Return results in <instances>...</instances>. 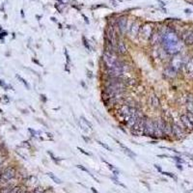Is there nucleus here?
Here are the masks:
<instances>
[{
	"mask_svg": "<svg viewBox=\"0 0 193 193\" xmlns=\"http://www.w3.org/2000/svg\"><path fill=\"white\" fill-rule=\"evenodd\" d=\"M103 60L105 65L106 70L108 69H113L115 66H117V64L119 62V59L116 56V53L110 52L108 50L104 49V52L103 54Z\"/></svg>",
	"mask_w": 193,
	"mask_h": 193,
	"instance_id": "1",
	"label": "nucleus"
},
{
	"mask_svg": "<svg viewBox=\"0 0 193 193\" xmlns=\"http://www.w3.org/2000/svg\"><path fill=\"white\" fill-rule=\"evenodd\" d=\"M147 119H148V118H147L146 116H143V117H140L139 118V120L137 121V123L131 127L132 134H134L135 136H139L140 134H143V131H144V127H145V124L147 122Z\"/></svg>",
	"mask_w": 193,
	"mask_h": 193,
	"instance_id": "2",
	"label": "nucleus"
},
{
	"mask_svg": "<svg viewBox=\"0 0 193 193\" xmlns=\"http://www.w3.org/2000/svg\"><path fill=\"white\" fill-rule=\"evenodd\" d=\"M105 41H108L110 44L117 48L118 42L116 38V33H115V30L112 25H109L106 28V30H105Z\"/></svg>",
	"mask_w": 193,
	"mask_h": 193,
	"instance_id": "3",
	"label": "nucleus"
},
{
	"mask_svg": "<svg viewBox=\"0 0 193 193\" xmlns=\"http://www.w3.org/2000/svg\"><path fill=\"white\" fill-rule=\"evenodd\" d=\"M16 176V169L14 167H8L1 173V182H7L13 180Z\"/></svg>",
	"mask_w": 193,
	"mask_h": 193,
	"instance_id": "4",
	"label": "nucleus"
},
{
	"mask_svg": "<svg viewBox=\"0 0 193 193\" xmlns=\"http://www.w3.org/2000/svg\"><path fill=\"white\" fill-rule=\"evenodd\" d=\"M155 125H154V120L152 119H147V122L145 124V127H144V131H143V135L148 136V137H155Z\"/></svg>",
	"mask_w": 193,
	"mask_h": 193,
	"instance_id": "5",
	"label": "nucleus"
},
{
	"mask_svg": "<svg viewBox=\"0 0 193 193\" xmlns=\"http://www.w3.org/2000/svg\"><path fill=\"white\" fill-rule=\"evenodd\" d=\"M127 17H120L117 20V26H118V29L119 31L121 32V33H125L126 31V27H127Z\"/></svg>",
	"mask_w": 193,
	"mask_h": 193,
	"instance_id": "6",
	"label": "nucleus"
},
{
	"mask_svg": "<svg viewBox=\"0 0 193 193\" xmlns=\"http://www.w3.org/2000/svg\"><path fill=\"white\" fill-rule=\"evenodd\" d=\"M141 116L139 115V112H137L136 114H133V115H131V116L127 119V121H125V124L127 126V127H132L133 126L135 125V124L137 123V121L139 120V118H140Z\"/></svg>",
	"mask_w": 193,
	"mask_h": 193,
	"instance_id": "7",
	"label": "nucleus"
},
{
	"mask_svg": "<svg viewBox=\"0 0 193 193\" xmlns=\"http://www.w3.org/2000/svg\"><path fill=\"white\" fill-rule=\"evenodd\" d=\"M127 52V48L126 47L125 43L123 41H119L117 44V53H119L120 55H125Z\"/></svg>",
	"mask_w": 193,
	"mask_h": 193,
	"instance_id": "8",
	"label": "nucleus"
},
{
	"mask_svg": "<svg viewBox=\"0 0 193 193\" xmlns=\"http://www.w3.org/2000/svg\"><path fill=\"white\" fill-rule=\"evenodd\" d=\"M181 122L182 123V125L185 126L186 128H188V130H192L193 125L191 124V122L189 121V119H188V117H187L186 114L181 115Z\"/></svg>",
	"mask_w": 193,
	"mask_h": 193,
	"instance_id": "9",
	"label": "nucleus"
},
{
	"mask_svg": "<svg viewBox=\"0 0 193 193\" xmlns=\"http://www.w3.org/2000/svg\"><path fill=\"white\" fill-rule=\"evenodd\" d=\"M150 103H151V106L153 108H155V109H157V108L159 107L160 102H159V99L158 98L157 95H152L150 96Z\"/></svg>",
	"mask_w": 193,
	"mask_h": 193,
	"instance_id": "10",
	"label": "nucleus"
},
{
	"mask_svg": "<svg viewBox=\"0 0 193 193\" xmlns=\"http://www.w3.org/2000/svg\"><path fill=\"white\" fill-rule=\"evenodd\" d=\"M117 143H118L119 145H120V147H121V148L124 150V153H125L127 155H128V157H130V158H132V159H133V158H134L136 157V155H135L134 153H133L132 151H130V149H128L127 146H125L123 143H121L120 141H117Z\"/></svg>",
	"mask_w": 193,
	"mask_h": 193,
	"instance_id": "11",
	"label": "nucleus"
},
{
	"mask_svg": "<svg viewBox=\"0 0 193 193\" xmlns=\"http://www.w3.org/2000/svg\"><path fill=\"white\" fill-rule=\"evenodd\" d=\"M173 134V125L169 122H165V127H164V135L171 136Z\"/></svg>",
	"mask_w": 193,
	"mask_h": 193,
	"instance_id": "12",
	"label": "nucleus"
},
{
	"mask_svg": "<svg viewBox=\"0 0 193 193\" xmlns=\"http://www.w3.org/2000/svg\"><path fill=\"white\" fill-rule=\"evenodd\" d=\"M151 44H155L160 42V40H161V35H160L158 32H155V33L152 34L151 36Z\"/></svg>",
	"mask_w": 193,
	"mask_h": 193,
	"instance_id": "13",
	"label": "nucleus"
},
{
	"mask_svg": "<svg viewBox=\"0 0 193 193\" xmlns=\"http://www.w3.org/2000/svg\"><path fill=\"white\" fill-rule=\"evenodd\" d=\"M173 134L176 135L178 138H180V137L182 136V128L179 127L177 124H173Z\"/></svg>",
	"mask_w": 193,
	"mask_h": 193,
	"instance_id": "14",
	"label": "nucleus"
},
{
	"mask_svg": "<svg viewBox=\"0 0 193 193\" xmlns=\"http://www.w3.org/2000/svg\"><path fill=\"white\" fill-rule=\"evenodd\" d=\"M76 167H77V168H79L80 170H82V171H84V172H86L87 174H88V175H89V176H91L92 178H93V179H94V180H95L96 182H99V180H98V179H96V177H95V176L93 175V174H92V173H91V172L89 171V170L86 168V167H84V166H83V165H76Z\"/></svg>",
	"mask_w": 193,
	"mask_h": 193,
	"instance_id": "15",
	"label": "nucleus"
},
{
	"mask_svg": "<svg viewBox=\"0 0 193 193\" xmlns=\"http://www.w3.org/2000/svg\"><path fill=\"white\" fill-rule=\"evenodd\" d=\"M47 176H48V177H49L50 179H51V180H52V181H53L54 182H56V183H57V185H60V183L62 182H61V180H60V179H59L58 177H56V176H55L53 173H50V172H49V173H47Z\"/></svg>",
	"mask_w": 193,
	"mask_h": 193,
	"instance_id": "16",
	"label": "nucleus"
},
{
	"mask_svg": "<svg viewBox=\"0 0 193 193\" xmlns=\"http://www.w3.org/2000/svg\"><path fill=\"white\" fill-rule=\"evenodd\" d=\"M13 185H7V186H4L3 188L0 189V193H10L11 190L13 189Z\"/></svg>",
	"mask_w": 193,
	"mask_h": 193,
	"instance_id": "17",
	"label": "nucleus"
},
{
	"mask_svg": "<svg viewBox=\"0 0 193 193\" xmlns=\"http://www.w3.org/2000/svg\"><path fill=\"white\" fill-rule=\"evenodd\" d=\"M17 78L18 80H20V81H21V83H23V84H24V86L26 87L27 89H30V86H29V84H28V83H27V81H26L25 79H23L21 76L17 75Z\"/></svg>",
	"mask_w": 193,
	"mask_h": 193,
	"instance_id": "18",
	"label": "nucleus"
},
{
	"mask_svg": "<svg viewBox=\"0 0 193 193\" xmlns=\"http://www.w3.org/2000/svg\"><path fill=\"white\" fill-rule=\"evenodd\" d=\"M82 41H83V44L85 45V47L88 49V50H91V47H90V44L88 43V41H86V38L83 36L82 37Z\"/></svg>",
	"mask_w": 193,
	"mask_h": 193,
	"instance_id": "19",
	"label": "nucleus"
},
{
	"mask_svg": "<svg viewBox=\"0 0 193 193\" xmlns=\"http://www.w3.org/2000/svg\"><path fill=\"white\" fill-rule=\"evenodd\" d=\"M98 143H99L100 146H102L103 148H104L105 150H107V151H112V150H111V148H110V147H109L108 145H106L105 143H103L102 141H98Z\"/></svg>",
	"mask_w": 193,
	"mask_h": 193,
	"instance_id": "20",
	"label": "nucleus"
},
{
	"mask_svg": "<svg viewBox=\"0 0 193 193\" xmlns=\"http://www.w3.org/2000/svg\"><path fill=\"white\" fill-rule=\"evenodd\" d=\"M102 160H103V162H104L105 164H106V165H107V166H108V168H109L110 170H111V171H113V170H115V167L113 166V165H112V164H110V163H109L108 161H106V160H105V159H103V158H102Z\"/></svg>",
	"mask_w": 193,
	"mask_h": 193,
	"instance_id": "21",
	"label": "nucleus"
},
{
	"mask_svg": "<svg viewBox=\"0 0 193 193\" xmlns=\"http://www.w3.org/2000/svg\"><path fill=\"white\" fill-rule=\"evenodd\" d=\"M77 150H78L79 152H81V153H82V154H84L85 155H89V157H90V155H91L90 153H88V152H86L85 150H83V149H82V148H80V147H77Z\"/></svg>",
	"mask_w": 193,
	"mask_h": 193,
	"instance_id": "22",
	"label": "nucleus"
},
{
	"mask_svg": "<svg viewBox=\"0 0 193 193\" xmlns=\"http://www.w3.org/2000/svg\"><path fill=\"white\" fill-rule=\"evenodd\" d=\"M20 187H18V186H14L10 193H20Z\"/></svg>",
	"mask_w": 193,
	"mask_h": 193,
	"instance_id": "23",
	"label": "nucleus"
},
{
	"mask_svg": "<svg viewBox=\"0 0 193 193\" xmlns=\"http://www.w3.org/2000/svg\"><path fill=\"white\" fill-rule=\"evenodd\" d=\"M64 52H65V55H66V59H67V63L68 64H70V62H71V60H70V55H69V53H68V50L65 48L64 49Z\"/></svg>",
	"mask_w": 193,
	"mask_h": 193,
	"instance_id": "24",
	"label": "nucleus"
},
{
	"mask_svg": "<svg viewBox=\"0 0 193 193\" xmlns=\"http://www.w3.org/2000/svg\"><path fill=\"white\" fill-rule=\"evenodd\" d=\"M81 119H82V120H83V122H84V123L86 124V125H88V127H89L90 128H92V127H93V126H92V124H91V123H90L89 121H87V120H86V119H85L84 117H81Z\"/></svg>",
	"mask_w": 193,
	"mask_h": 193,
	"instance_id": "25",
	"label": "nucleus"
},
{
	"mask_svg": "<svg viewBox=\"0 0 193 193\" xmlns=\"http://www.w3.org/2000/svg\"><path fill=\"white\" fill-rule=\"evenodd\" d=\"M163 175H166V176H169V177H171V178H174V179H176V177L173 175V174H171V173H168V172H163L162 173Z\"/></svg>",
	"mask_w": 193,
	"mask_h": 193,
	"instance_id": "26",
	"label": "nucleus"
},
{
	"mask_svg": "<svg viewBox=\"0 0 193 193\" xmlns=\"http://www.w3.org/2000/svg\"><path fill=\"white\" fill-rule=\"evenodd\" d=\"M155 168H157V169L158 170V171H159V172H161V168H160V167H159V165H157V164H155Z\"/></svg>",
	"mask_w": 193,
	"mask_h": 193,
	"instance_id": "27",
	"label": "nucleus"
},
{
	"mask_svg": "<svg viewBox=\"0 0 193 193\" xmlns=\"http://www.w3.org/2000/svg\"><path fill=\"white\" fill-rule=\"evenodd\" d=\"M91 190H92V192H93V193H99L98 191L96 190V188H94V187H92V188H91Z\"/></svg>",
	"mask_w": 193,
	"mask_h": 193,
	"instance_id": "28",
	"label": "nucleus"
},
{
	"mask_svg": "<svg viewBox=\"0 0 193 193\" xmlns=\"http://www.w3.org/2000/svg\"><path fill=\"white\" fill-rule=\"evenodd\" d=\"M0 85L3 86V87H6V86H5V83H4V82H3L2 80H0Z\"/></svg>",
	"mask_w": 193,
	"mask_h": 193,
	"instance_id": "29",
	"label": "nucleus"
},
{
	"mask_svg": "<svg viewBox=\"0 0 193 193\" xmlns=\"http://www.w3.org/2000/svg\"><path fill=\"white\" fill-rule=\"evenodd\" d=\"M82 17H83L85 18V21L87 22V23H89V20H88V18H87V17H85L84 15H82Z\"/></svg>",
	"mask_w": 193,
	"mask_h": 193,
	"instance_id": "30",
	"label": "nucleus"
},
{
	"mask_svg": "<svg viewBox=\"0 0 193 193\" xmlns=\"http://www.w3.org/2000/svg\"><path fill=\"white\" fill-rule=\"evenodd\" d=\"M87 72H88V75H89L90 77H92V76H93V75H92V72H90L89 70H87Z\"/></svg>",
	"mask_w": 193,
	"mask_h": 193,
	"instance_id": "31",
	"label": "nucleus"
},
{
	"mask_svg": "<svg viewBox=\"0 0 193 193\" xmlns=\"http://www.w3.org/2000/svg\"><path fill=\"white\" fill-rule=\"evenodd\" d=\"M33 61H34V62H35L36 64H38V65H39V66H42V65H41V64H40V63H39L38 61H37V60H35V59H33Z\"/></svg>",
	"mask_w": 193,
	"mask_h": 193,
	"instance_id": "32",
	"label": "nucleus"
},
{
	"mask_svg": "<svg viewBox=\"0 0 193 193\" xmlns=\"http://www.w3.org/2000/svg\"><path fill=\"white\" fill-rule=\"evenodd\" d=\"M0 182H1V175H0Z\"/></svg>",
	"mask_w": 193,
	"mask_h": 193,
	"instance_id": "33",
	"label": "nucleus"
},
{
	"mask_svg": "<svg viewBox=\"0 0 193 193\" xmlns=\"http://www.w3.org/2000/svg\"><path fill=\"white\" fill-rule=\"evenodd\" d=\"M0 165H1V162H0Z\"/></svg>",
	"mask_w": 193,
	"mask_h": 193,
	"instance_id": "34",
	"label": "nucleus"
},
{
	"mask_svg": "<svg viewBox=\"0 0 193 193\" xmlns=\"http://www.w3.org/2000/svg\"><path fill=\"white\" fill-rule=\"evenodd\" d=\"M192 33H193V30H192Z\"/></svg>",
	"mask_w": 193,
	"mask_h": 193,
	"instance_id": "35",
	"label": "nucleus"
},
{
	"mask_svg": "<svg viewBox=\"0 0 193 193\" xmlns=\"http://www.w3.org/2000/svg\"><path fill=\"white\" fill-rule=\"evenodd\" d=\"M59 1H60V0H59Z\"/></svg>",
	"mask_w": 193,
	"mask_h": 193,
	"instance_id": "36",
	"label": "nucleus"
}]
</instances>
